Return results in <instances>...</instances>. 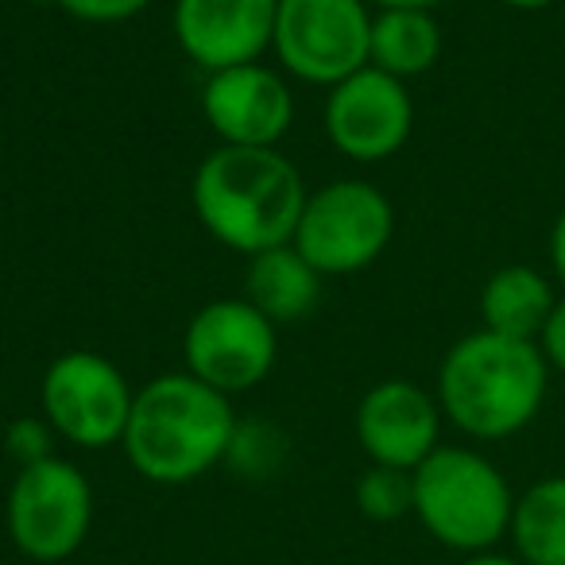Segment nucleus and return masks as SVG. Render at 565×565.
Here are the masks:
<instances>
[{
	"label": "nucleus",
	"instance_id": "17",
	"mask_svg": "<svg viewBox=\"0 0 565 565\" xmlns=\"http://www.w3.org/2000/svg\"><path fill=\"white\" fill-rule=\"evenodd\" d=\"M508 539L523 565H565V477H542L515 495Z\"/></svg>",
	"mask_w": 565,
	"mask_h": 565
},
{
	"label": "nucleus",
	"instance_id": "24",
	"mask_svg": "<svg viewBox=\"0 0 565 565\" xmlns=\"http://www.w3.org/2000/svg\"><path fill=\"white\" fill-rule=\"evenodd\" d=\"M461 565H523L519 557L511 554H495V550H484V554H469Z\"/></svg>",
	"mask_w": 565,
	"mask_h": 565
},
{
	"label": "nucleus",
	"instance_id": "7",
	"mask_svg": "<svg viewBox=\"0 0 565 565\" xmlns=\"http://www.w3.org/2000/svg\"><path fill=\"white\" fill-rule=\"evenodd\" d=\"M94 526V488L86 472L63 457H47L17 472L9 492V539L32 562H66Z\"/></svg>",
	"mask_w": 565,
	"mask_h": 565
},
{
	"label": "nucleus",
	"instance_id": "2",
	"mask_svg": "<svg viewBox=\"0 0 565 565\" xmlns=\"http://www.w3.org/2000/svg\"><path fill=\"white\" fill-rule=\"evenodd\" d=\"M236 426L228 395L190 372H167L136 392L120 446L151 484H190L228 461Z\"/></svg>",
	"mask_w": 565,
	"mask_h": 565
},
{
	"label": "nucleus",
	"instance_id": "14",
	"mask_svg": "<svg viewBox=\"0 0 565 565\" xmlns=\"http://www.w3.org/2000/svg\"><path fill=\"white\" fill-rule=\"evenodd\" d=\"M557 307L554 282L531 264H508L488 275L480 287V330L539 345L550 315Z\"/></svg>",
	"mask_w": 565,
	"mask_h": 565
},
{
	"label": "nucleus",
	"instance_id": "6",
	"mask_svg": "<svg viewBox=\"0 0 565 565\" xmlns=\"http://www.w3.org/2000/svg\"><path fill=\"white\" fill-rule=\"evenodd\" d=\"M369 0H279L271 51L291 78L333 89L369 66Z\"/></svg>",
	"mask_w": 565,
	"mask_h": 565
},
{
	"label": "nucleus",
	"instance_id": "18",
	"mask_svg": "<svg viewBox=\"0 0 565 565\" xmlns=\"http://www.w3.org/2000/svg\"><path fill=\"white\" fill-rule=\"evenodd\" d=\"M356 511L372 523H395L403 515H415V480L403 469L372 465L353 488Z\"/></svg>",
	"mask_w": 565,
	"mask_h": 565
},
{
	"label": "nucleus",
	"instance_id": "19",
	"mask_svg": "<svg viewBox=\"0 0 565 565\" xmlns=\"http://www.w3.org/2000/svg\"><path fill=\"white\" fill-rule=\"evenodd\" d=\"M55 426L47 418H35V415H24V418H12L9 430H4V449L9 457L28 469V465H40L47 457H55Z\"/></svg>",
	"mask_w": 565,
	"mask_h": 565
},
{
	"label": "nucleus",
	"instance_id": "23",
	"mask_svg": "<svg viewBox=\"0 0 565 565\" xmlns=\"http://www.w3.org/2000/svg\"><path fill=\"white\" fill-rule=\"evenodd\" d=\"M372 9H441V4H449V0H369Z\"/></svg>",
	"mask_w": 565,
	"mask_h": 565
},
{
	"label": "nucleus",
	"instance_id": "22",
	"mask_svg": "<svg viewBox=\"0 0 565 565\" xmlns=\"http://www.w3.org/2000/svg\"><path fill=\"white\" fill-rule=\"evenodd\" d=\"M550 267H554V279L565 287V210L557 213L554 228H550Z\"/></svg>",
	"mask_w": 565,
	"mask_h": 565
},
{
	"label": "nucleus",
	"instance_id": "25",
	"mask_svg": "<svg viewBox=\"0 0 565 565\" xmlns=\"http://www.w3.org/2000/svg\"><path fill=\"white\" fill-rule=\"evenodd\" d=\"M500 4H508V9H515V12H539V9L557 4V0H500Z\"/></svg>",
	"mask_w": 565,
	"mask_h": 565
},
{
	"label": "nucleus",
	"instance_id": "4",
	"mask_svg": "<svg viewBox=\"0 0 565 565\" xmlns=\"http://www.w3.org/2000/svg\"><path fill=\"white\" fill-rule=\"evenodd\" d=\"M415 519L457 554H484L508 539L515 492L508 477L469 446H438L415 472Z\"/></svg>",
	"mask_w": 565,
	"mask_h": 565
},
{
	"label": "nucleus",
	"instance_id": "21",
	"mask_svg": "<svg viewBox=\"0 0 565 565\" xmlns=\"http://www.w3.org/2000/svg\"><path fill=\"white\" fill-rule=\"evenodd\" d=\"M539 349H542V356H546L550 372H562L565 376V295L557 299L554 315H550L546 330H542Z\"/></svg>",
	"mask_w": 565,
	"mask_h": 565
},
{
	"label": "nucleus",
	"instance_id": "13",
	"mask_svg": "<svg viewBox=\"0 0 565 565\" xmlns=\"http://www.w3.org/2000/svg\"><path fill=\"white\" fill-rule=\"evenodd\" d=\"M279 0H174V40L205 74L259 63L271 51Z\"/></svg>",
	"mask_w": 565,
	"mask_h": 565
},
{
	"label": "nucleus",
	"instance_id": "11",
	"mask_svg": "<svg viewBox=\"0 0 565 565\" xmlns=\"http://www.w3.org/2000/svg\"><path fill=\"white\" fill-rule=\"evenodd\" d=\"M202 117L225 148H279L295 125V94L287 78L259 58L205 74Z\"/></svg>",
	"mask_w": 565,
	"mask_h": 565
},
{
	"label": "nucleus",
	"instance_id": "3",
	"mask_svg": "<svg viewBox=\"0 0 565 565\" xmlns=\"http://www.w3.org/2000/svg\"><path fill=\"white\" fill-rule=\"evenodd\" d=\"M550 364L534 341L477 330L461 338L438 369V407L472 441H503L539 418Z\"/></svg>",
	"mask_w": 565,
	"mask_h": 565
},
{
	"label": "nucleus",
	"instance_id": "16",
	"mask_svg": "<svg viewBox=\"0 0 565 565\" xmlns=\"http://www.w3.org/2000/svg\"><path fill=\"white\" fill-rule=\"evenodd\" d=\"M441 58V28L426 9H376L372 12L369 66L407 82L434 71Z\"/></svg>",
	"mask_w": 565,
	"mask_h": 565
},
{
	"label": "nucleus",
	"instance_id": "15",
	"mask_svg": "<svg viewBox=\"0 0 565 565\" xmlns=\"http://www.w3.org/2000/svg\"><path fill=\"white\" fill-rule=\"evenodd\" d=\"M244 299L267 315L275 326L299 322L322 299V275L310 267L295 244H279L259 256H248V279H244Z\"/></svg>",
	"mask_w": 565,
	"mask_h": 565
},
{
	"label": "nucleus",
	"instance_id": "10",
	"mask_svg": "<svg viewBox=\"0 0 565 565\" xmlns=\"http://www.w3.org/2000/svg\"><path fill=\"white\" fill-rule=\"evenodd\" d=\"M322 125L333 148L353 163H384L407 148L415 132V102L407 82L361 66L326 94Z\"/></svg>",
	"mask_w": 565,
	"mask_h": 565
},
{
	"label": "nucleus",
	"instance_id": "9",
	"mask_svg": "<svg viewBox=\"0 0 565 565\" xmlns=\"http://www.w3.org/2000/svg\"><path fill=\"white\" fill-rule=\"evenodd\" d=\"M182 356L190 376L233 399L271 376L279 338L271 318L259 315L248 299H213L190 318Z\"/></svg>",
	"mask_w": 565,
	"mask_h": 565
},
{
	"label": "nucleus",
	"instance_id": "12",
	"mask_svg": "<svg viewBox=\"0 0 565 565\" xmlns=\"http://www.w3.org/2000/svg\"><path fill=\"white\" fill-rule=\"evenodd\" d=\"M441 407L415 380H384L356 403L353 430L372 465L415 472L441 446Z\"/></svg>",
	"mask_w": 565,
	"mask_h": 565
},
{
	"label": "nucleus",
	"instance_id": "20",
	"mask_svg": "<svg viewBox=\"0 0 565 565\" xmlns=\"http://www.w3.org/2000/svg\"><path fill=\"white\" fill-rule=\"evenodd\" d=\"M51 4H58L66 17L82 20V24H125L143 9H151L156 0H51Z\"/></svg>",
	"mask_w": 565,
	"mask_h": 565
},
{
	"label": "nucleus",
	"instance_id": "8",
	"mask_svg": "<svg viewBox=\"0 0 565 565\" xmlns=\"http://www.w3.org/2000/svg\"><path fill=\"white\" fill-rule=\"evenodd\" d=\"M132 384L128 376L102 353L71 349L55 356L40 380L43 418L55 426L63 441L78 449H109L120 446L132 415Z\"/></svg>",
	"mask_w": 565,
	"mask_h": 565
},
{
	"label": "nucleus",
	"instance_id": "1",
	"mask_svg": "<svg viewBox=\"0 0 565 565\" xmlns=\"http://www.w3.org/2000/svg\"><path fill=\"white\" fill-rule=\"evenodd\" d=\"M310 190L279 148H217L198 163L190 202L202 228L241 256L295 241Z\"/></svg>",
	"mask_w": 565,
	"mask_h": 565
},
{
	"label": "nucleus",
	"instance_id": "5",
	"mask_svg": "<svg viewBox=\"0 0 565 565\" xmlns=\"http://www.w3.org/2000/svg\"><path fill=\"white\" fill-rule=\"evenodd\" d=\"M395 236V205L380 186L338 179L310 190L302 205L295 248L318 275H356L387 252Z\"/></svg>",
	"mask_w": 565,
	"mask_h": 565
}]
</instances>
